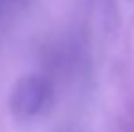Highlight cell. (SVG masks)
Segmentation results:
<instances>
[{
  "mask_svg": "<svg viewBox=\"0 0 134 132\" xmlns=\"http://www.w3.org/2000/svg\"><path fill=\"white\" fill-rule=\"evenodd\" d=\"M53 100V87L42 74L22 76L9 94V109L18 119H33L40 116Z\"/></svg>",
  "mask_w": 134,
  "mask_h": 132,
  "instance_id": "cell-1",
  "label": "cell"
}]
</instances>
